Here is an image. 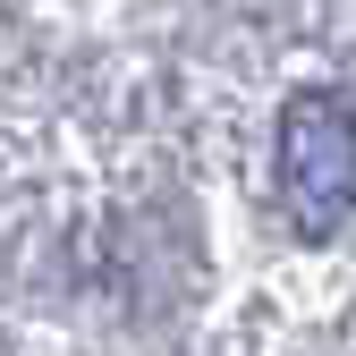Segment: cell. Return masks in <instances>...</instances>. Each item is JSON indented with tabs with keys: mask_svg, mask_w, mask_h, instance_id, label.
<instances>
[{
	"mask_svg": "<svg viewBox=\"0 0 356 356\" xmlns=\"http://www.w3.org/2000/svg\"><path fill=\"white\" fill-rule=\"evenodd\" d=\"M272 170H280V204L297 220V238H331L356 212V111L323 85L280 102L272 127Z\"/></svg>",
	"mask_w": 356,
	"mask_h": 356,
	"instance_id": "6da1fadb",
	"label": "cell"
}]
</instances>
